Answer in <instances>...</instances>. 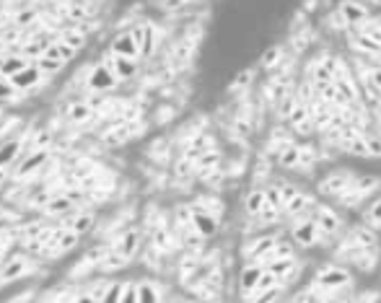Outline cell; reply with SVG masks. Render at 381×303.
Masks as SVG:
<instances>
[{
  "label": "cell",
  "mask_w": 381,
  "mask_h": 303,
  "mask_svg": "<svg viewBox=\"0 0 381 303\" xmlns=\"http://www.w3.org/2000/svg\"><path fill=\"white\" fill-rule=\"evenodd\" d=\"M36 19H39V13H36L34 8H27V10H21L16 19H13V26H16V29H27L29 24H34Z\"/></svg>",
  "instance_id": "f6af8a7d"
},
{
  "label": "cell",
  "mask_w": 381,
  "mask_h": 303,
  "mask_svg": "<svg viewBox=\"0 0 381 303\" xmlns=\"http://www.w3.org/2000/svg\"><path fill=\"white\" fill-rule=\"evenodd\" d=\"M218 166V153H213V150H205L202 156L195 158V171L197 174H208L210 169H216Z\"/></svg>",
  "instance_id": "e575fe53"
},
{
  "label": "cell",
  "mask_w": 381,
  "mask_h": 303,
  "mask_svg": "<svg viewBox=\"0 0 381 303\" xmlns=\"http://www.w3.org/2000/svg\"><path fill=\"white\" fill-rule=\"evenodd\" d=\"M311 215H314V221H317V226L322 228V233H324L327 239H332V236H337L343 231V218L337 215V210L327 208V205H317L311 210Z\"/></svg>",
  "instance_id": "30bf717a"
},
{
  "label": "cell",
  "mask_w": 381,
  "mask_h": 303,
  "mask_svg": "<svg viewBox=\"0 0 381 303\" xmlns=\"http://www.w3.org/2000/svg\"><path fill=\"white\" fill-rule=\"evenodd\" d=\"M8 179V169H0V189H3V184Z\"/></svg>",
  "instance_id": "db71d44e"
},
{
  "label": "cell",
  "mask_w": 381,
  "mask_h": 303,
  "mask_svg": "<svg viewBox=\"0 0 381 303\" xmlns=\"http://www.w3.org/2000/svg\"><path fill=\"white\" fill-rule=\"evenodd\" d=\"M373 247H376V228H371V226L350 228L343 241L345 251H350V249H373Z\"/></svg>",
  "instance_id": "9a60e30c"
},
{
  "label": "cell",
  "mask_w": 381,
  "mask_h": 303,
  "mask_svg": "<svg viewBox=\"0 0 381 303\" xmlns=\"http://www.w3.org/2000/svg\"><path fill=\"white\" fill-rule=\"evenodd\" d=\"M379 184H381L379 176H355V182L337 197V202H340L343 208H358L363 200H368V197L379 189Z\"/></svg>",
  "instance_id": "3957f363"
},
{
  "label": "cell",
  "mask_w": 381,
  "mask_h": 303,
  "mask_svg": "<svg viewBox=\"0 0 381 303\" xmlns=\"http://www.w3.org/2000/svg\"><path fill=\"white\" fill-rule=\"evenodd\" d=\"M366 146H368V156L381 158V132H368L366 135Z\"/></svg>",
  "instance_id": "7dc6e473"
},
{
  "label": "cell",
  "mask_w": 381,
  "mask_h": 303,
  "mask_svg": "<svg viewBox=\"0 0 381 303\" xmlns=\"http://www.w3.org/2000/svg\"><path fill=\"white\" fill-rule=\"evenodd\" d=\"M376 3H381V0H376Z\"/></svg>",
  "instance_id": "9f6ffc18"
},
{
  "label": "cell",
  "mask_w": 381,
  "mask_h": 303,
  "mask_svg": "<svg viewBox=\"0 0 381 303\" xmlns=\"http://www.w3.org/2000/svg\"><path fill=\"white\" fill-rule=\"evenodd\" d=\"M133 130H135V125L122 120V127H114L112 132H107V143H125V140L133 135Z\"/></svg>",
  "instance_id": "74e56055"
},
{
  "label": "cell",
  "mask_w": 381,
  "mask_h": 303,
  "mask_svg": "<svg viewBox=\"0 0 381 303\" xmlns=\"http://www.w3.org/2000/svg\"><path fill=\"white\" fill-rule=\"evenodd\" d=\"M112 249L130 262V259L137 254V249H140V231H135V228L125 231L122 236H117V241H114V247H112Z\"/></svg>",
  "instance_id": "ffe728a7"
},
{
  "label": "cell",
  "mask_w": 381,
  "mask_h": 303,
  "mask_svg": "<svg viewBox=\"0 0 381 303\" xmlns=\"http://www.w3.org/2000/svg\"><path fill=\"white\" fill-rule=\"evenodd\" d=\"M31 272V259L24 254H10L8 259H3L0 265V285H8L13 280H21L24 275Z\"/></svg>",
  "instance_id": "9c48e42d"
},
{
  "label": "cell",
  "mask_w": 381,
  "mask_h": 303,
  "mask_svg": "<svg viewBox=\"0 0 381 303\" xmlns=\"http://www.w3.org/2000/svg\"><path fill=\"white\" fill-rule=\"evenodd\" d=\"M249 78H252V70H244V73L239 75V81H236L234 86H231V88H234V91H239V88H244L246 83H249Z\"/></svg>",
  "instance_id": "816d5d0a"
},
{
  "label": "cell",
  "mask_w": 381,
  "mask_h": 303,
  "mask_svg": "<svg viewBox=\"0 0 381 303\" xmlns=\"http://www.w3.org/2000/svg\"><path fill=\"white\" fill-rule=\"evenodd\" d=\"M317 208V202H314V197L306 192H296L293 197H290L285 205H283V215H288L290 221H296V218H304V215H311V210Z\"/></svg>",
  "instance_id": "2e32d148"
},
{
  "label": "cell",
  "mask_w": 381,
  "mask_h": 303,
  "mask_svg": "<svg viewBox=\"0 0 381 303\" xmlns=\"http://www.w3.org/2000/svg\"><path fill=\"white\" fill-rule=\"evenodd\" d=\"M345 259H348L350 265L361 267L363 272H371L373 265H376V259H379V251H376V247L373 249H350V251H345Z\"/></svg>",
  "instance_id": "cb8c5ba5"
},
{
  "label": "cell",
  "mask_w": 381,
  "mask_h": 303,
  "mask_svg": "<svg viewBox=\"0 0 381 303\" xmlns=\"http://www.w3.org/2000/svg\"><path fill=\"white\" fill-rule=\"evenodd\" d=\"M366 88L371 91V96L381 99V68H373V70L366 73Z\"/></svg>",
  "instance_id": "f35d334b"
},
{
  "label": "cell",
  "mask_w": 381,
  "mask_h": 303,
  "mask_svg": "<svg viewBox=\"0 0 381 303\" xmlns=\"http://www.w3.org/2000/svg\"><path fill=\"white\" fill-rule=\"evenodd\" d=\"M94 117V104L91 101H73L68 107V120L73 125H86Z\"/></svg>",
  "instance_id": "83f0119b"
},
{
  "label": "cell",
  "mask_w": 381,
  "mask_h": 303,
  "mask_svg": "<svg viewBox=\"0 0 381 303\" xmlns=\"http://www.w3.org/2000/svg\"><path fill=\"white\" fill-rule=\"evenodd\" d=\"M353 285V272L348 267L340 265H324L314 275V288L317 290H329V293H337L343 288H350Z\"/></svg>",
  "instance_id": "7a4b0ae2"
},
{
  "label": "cell",
  "mask_w": 381,
  "mask_h": 303,
  "mask_svg": "<svg viewBox=\"0 0 381 303\" xmlns=\"http://www.w3.org/2000/svg\"><path fill=\"white\" fill-rule=\"evenodd\" d=\"M264 265L262 262H249V265L241 270V277H239V283H241V290L244 293H252V290H257L260 288V283H262L264 277Z\"/></svg>",
  "instance_id": "44dd1931"
},
{
  "label": "cell",
  "mask_w": 381,
  "mask_h": 303,
  "mask_svg": "<svg viewBox=\"0 0 381 303\" xmlns=\"http://www.w3.org/2000/svg\"><path fill=\"white\" fill-rule=\"evenodd\" d=\"M27 65H29V57L27 55H6V57H0V75H3V78H10L13 73L24 70Z\"/></svg>",
  "instance_id": "f1b7e54d"
},
{
  "label": "cell",
  "mask_w": 381,
  "mask_h": 303,
  "mask_svg": "<svg viewBox=\"0 0 381 303\" xmlns=\"http://www.w3.org/2000/svg\"><path fill=\"white\" fill-rule=\"evenodd\" d=\"M75 52L78 49H73L70 45H65L63 39H57V42H52V45L47 47V57H54V60H60V63H70L73 57H75Z\"/></svg>",
  "instance_id": "1f68e13d"
},
{
  "label": "cell",
  "mask_w": 381,
  "mask_h": 303,
  "mask_svg": "<svg viewBox=\"0 0 381 303\" xmlns=\"http://www.w3.org/2000/svg\"><path fill=\"white\" fill-rule=\"evenodd\" d=\"M60 39H63L65 45H70L73 49H83L86 47V34H83L81 29H68V31L60 34Z\"/></svg>",
  "instance_id": "8d00e7d4"
},
{
  "label": "cell",
  "mask_w": 381,
  "mask_h": 303,
  "mask_svg": "<svg viewBox=\"0 0 381 303\" xmlns=\"http://www.w3.org/2000/svg\"><path fill=\"white\" fill-rule=\"evenodd\" d=\"M94 223H96V218H94V212L91 210H78V212H70V215H65L63 218V228H70L75 231V233H89L91 228H94Z\"/></svg>",
  "instance_id": "7402d4cb"
},
{
  "label": "cell",
  "mask_w": 381,
  "mask_h": 303,
  "mask_svg": "<svg viewBox=\"0 0 381 303\" xmlns=\"http://www.w3.org/2000/svg\"><path fill=\"white\" fill-rule=\"evenodd\" d=\"M267 270H270L272 275H278L285 283L290 275H293V270H296V262H293V257H285V259H272V262H267Z\"/></svg>",
  "instance_id": "d6a6232c"
},
{
  "label": "cell",
  "mask_w": 381,
  "mask_h": 303,
  "mask_svg": "<svg viewBox=\"0 0 381 303\" xmlns=\"http://www.w3.org/2000/svg\"><path fill=\"white\" fill-rule=\"evenodd\" d=\"M355 182V174L348 171V169H337L332 174H327L322 182H319V194H327V197H340V194Z\"/></svg>",
  "instance_id": "52a82bcc"
},
{
  "label": "cell",
  "mask_w": 381,
  "mask_h": 303,
  "mask_svg": "<svg viewBox=\"0 0 381 303\" xmlns=\"http://www.w3.org/2000/svg\"><path fill=\"white\" fill-rule=\"evenodd\" d=\"M109 52H114V55L133 57V60H137V55H140V47H137L135 37H133L130 31H125V34H119V37H114V42H112V49H109Z\"/></svg>",
  "instance_id": "4316f807"
},
{
  "label": "cell",
  "mask_w": 381,
  "mask_h": 303,
  "mask_svg": "<svg viewBox=\"0 0 381 303\" xmlns=\"http://www.w3.org/2000/svg\"><path fill=\"white\" fill-rule=\"evenodd\" d=\"M350 47L358 49V52H366V55H381L379 42L373 37H368V34H363V31H358L355 37H350Z\"/></svg>",
  "instance_id": "f546056e"
},
{
  "label": "cell",
  "mask_w": 381,
  "mask_h": 303,
  "mask_svg": "<svg viewBox=\"0 0 381 303\" xmlns=\"http://www.w3.org/2000/svg\"><path fill=\"white\" fill-rule=\"evenodd\" d=\"M50 140H52L50 130H39V132H34V148H50Z\"/></svg>",
  "instance_id": "f907efd6"
},
{
  "label": "cell",
  "mask_w": 381,
  "mask_h": 303,
  "mask_svg": "<svg viewBox=\"0 0 381 303\" xmlns=\"http://www.w3.org/2000/svg\"><path fill=\"white\" fill-rule=\"evenodd\" d=\"M154 247H156V249H163V251H166V249H172V247H174L172 233H169L166 228H158V231L154 233Z\"/></svg>",
  "instance_id": "bcb514c9"
},
{
  "label": "cell",
  "mask_w": 381,
  "mask_h": 303,
  "mask_svg": "<svg viewBox=\"0 0 381 303\" xmlns=\"http://www.w3.org/2000/svg\"><path fill=\"white\" fill-rule=\"evenodd\" d=\"M311 161H314V150L308 146H296V143H288L275 156V164L281 166V169H304Z\"/></svg>",
  "instance_id": "5b68a950"
},
{
  "label": "cell",
  "mask_w": 381,
  "mask_h": 303,
  "mask_svg": "<svg viewBox=\"0 0 381 303\" xmlns=\"http://www.w3.org/2000/svg\"><path fill=\"white\" fill-rule=\"evenodd\" d=\"M10 247V231L8 228H0V254H3V249Z\"/></svg>",
  "instance_id": "f5cc1de1"
},
{
  "label": "cell",
  "mask_w": 381,
  "mask_h": 303,
  "mask_svg": "<svg viewBox=\"0 0 381 303\" xmlns=\"http://www.w3.org/2000/svg\"><path fill=\"white\" fill-rule=\"evenodd\" d=\"M281 60H283V47H270V49H264V55H262V68L272 70Z\"/></svg>",
  "instance_id": "b9f144b4"
},
{
  "label": "cell",
  "mask_w": 381,
  "mask_h": 303,
  "mask_svg": "<svg viewBox=\"0 0 381 303\" xmlns=\"http://www.w3.org/2000/svg\"><path fill=\"white\" fill-rule=\"evenodd\" d=\"M45 70L39 68V65H27L24 70H18V73H13L8 78L13 86H16L18 91L24 93V91H29V88H34V86H39L42 83V78H45Z\"/></svg>",
  "instance_id": "d6986e66"
},
{
  "label": "cell",
  "mask_w": 381,
  "mask_h": 303,
  "mask_svg": "<svg viewBox=\"0 0 381 303\" xmlns=\"http://www.w3.org/2000/svg\"><path fill=\"white\" fill-rule=\"evenodd\" d=\"M68 16H70L73 21H83V19H89V8L81 6V3H73L70 8H68Z\"/></svg>",
  "instance_id": "c3c4849f"
},
{
  "label": "cell",
  "mask_w": 381,
  "mask_h": 303,
  "mask_svg": "<svg viewBox=\"0 0 381 303\" xmlns=\"http://www.w3.org/2000/svg\"><path fill=\"white\" fill-rule=\"evenodd\" d=\"M107 65L114 70V75H117L119 81H127V78H133V75L137 73V60H133V57H122V55L109 52Z\"/></svg>",
  "instance_id": "603a6c76"
},
{
  "label": "cell",
  "mask_w": 381,
  "mask_h": 303,
  "mask_svg": "<svg viewBox=\"0 0 381 303\" xmlns=\"http://www.w3.org/2000/svg\"><path fill=\"white\" fill-rule=\"evenodd\" d=\"M244 210L249 218H254V221H260V223H272V221H278L283 215V210H278L275 205L270 202V197H267V189H252V192L246 194V200H244Z\"/></svg>",
  "instance_id": "6da1fadb"
},
{
  "label": "cell",
  "mask_w": 381,
  "mask_h": 303,
  "mask_svg": "<svg viewBox=\"0 0 381 303\" xmlns=\"http://www.w3.org/2000/svg\"><path fill=\"white\" fill-rule=\"evenodd\" d=\"M73 210H75V200H73L70 194H54L45 205V212L52 215V218H65V215H70Z\"/></svg>",
  "instance_id": "d4e9b609"
},
{
  "label": "cell",
  "mask_w": 381,
  "mask_h": 303,
  "mask_svg": "<svg viewBox=\"0 0 381 303\" xmlns=\"http://www.w3.org/2000/svg\"><path fill=\"white\" fill-rule=\"evenodd\" d=\"M285 122H288V127L296 132V135H311L314 132V120H311V109H308V104L304 99H296V104H293V109L288 111V117H285Z\"/></svg>",
  "instance_id": "8992f818"
},
{
  "label": "cell",
  "mask_w": 381,
  "mask_h": 303,
  "mask_svg": "<svg viewBox=\"0 0 381 303\" xmlns=\"http://www.w3.org/2000/svg\"><path fill=\"white\" fill-rule=\"evenodd\" d=\"M290 236L293 241L304 249H311V247H319V244H324L327 236L322 233V228L317 226L314 221V215H304V218H296L293 226H290Z\"/></svg>",
  "instance_id": "277c9868"
},
{
  "label": "cell",
  "mask_w": 381,
  "mask_h": 303,
  "mask_svg": "<svg viewBox=\"0 0 381 303\" xmlns=\"http://www.w3.org/2000/svg\"><path fill=\"white\" fill-rule=\"evenodd\" d=\"M18 88L8 78H0V101H18Z\"/></svg>",
  "instance_id": "7bdbcfd3"
},
{
  "label": "cell",
  "mask_w": 381,
  "mask_h": 303,
  "mask_svg": "<svg viewBox=\"0 0 381 303\" xmlns=\"http://www.w3.org/2000/svg\"><path fill=\"white\" fill-rule=\"evenodd\" d=\"M47 158H50V148H31V153H29L27 158H18L16 169H13V176H16L18 182L34 176L36 171L47 164Z\"/></svg>",
  "instance_id": "ba28073f"
},
{
  "label": "cell",
  "mask_w": 381,
  "mask_h": 303,
  "mask_svg": "<svg viewBox=\"0 0 381 303\" xmlns=\"http://www.w3.org/2000/svg\"><path fill=\"white\" fill-rule=\"evenodd\" d=\"M192 226H195V233H197V236L208 239V236H213L218 231V215L195 205V208H192Z\"/></svg>",
  "instance_id": "ac0fdd59"
},
{
  "label": "cell",
  "mask_w": 381,
  "mask_h": 303,
  "mask_svg": "<svg viewBox=\"0 0 381 303\" xmlns=\"http://www.w3.org/2000/svg\"><path fill=\"white\" fill-rule=\"evenodd\" d=\"M174 174L179 176V179H187V176L195 174V158L184 156L177 161V166H174Z\"/></svg>",
  "instance_id": "60d3db41"
},
{
  "label": "cell",
  "mask_w": 381,
  "mask_h": 303,
  "mask_svg": "<svg viewBox=\"0 0 381 303\" xmlns=\"http://www.w3.org/2000/svg\"><path fill=\"white\" fill-rule=\"evenodd\" d=\"M54 39L50 37V34H39V37H31L27 42V45H24V52H21V55H27V57H42L47 52V47L52 45Z\"/></svg>",
  "instance_id": "4dcf8cb0"
},
{
  "label": "cell",
  "mask_w": 381,
  "mask_h": 303,
  "mask_svg": "<svg viewBox=\"0 0 381 303\" xmlns=\"http://www.w3.org/2000/svg\"><path fill=\"white\" fill-rule=\"evenodd\" d=\"M117 83H119V78L114 75V70H112L107 63L94 65V68L89 70V88L91 91H96V93L112 91Z\"/></svg>",
  "instance_id": "8fae6325"
},
{
  "label": "cell",
  "mask_w": 381,
  "mask_h": 303,
  "mask_svg": "<svg viewBox=\"0 0 381 303\" xmlns=\"http://www.w3.org/2000/svg\"><path fill=\"white\" fill-rule=\"evenodd\" d=\"M36 65H39V68H42L45 73H60L65 63H60V60H54V57L42 55V57H36Z\"/></svg>",
  "instance_id": "ee69618b"
},
{
  "label": "cell",
  "mask_w": 381,
  "mask_h": 303,
  "mask_svg": "<svg viewBox=\"0 0 381 303\" xmlns=\"http://www.w3.org/2000/svg\"><path fill=\"white\" fill-rule=\"evenodd\" d=\"M21 148H24V138H10L0 140V169H10L21 156Z\"/></svg>",
  "instance_id": "484cf974"
},
{
  "label": "cell",
  "mask_w": 381,
  "mask_h": 303,
  "mask_svg": "<svg viewBox=\"0 0 381 303\" xmlns=\"http://www.w3.org/2000/svg\"><path fill=\"white\" fill-rule=\"evenodd\" d=\"M0 265H3V254H0Z\"/></svg>",
  "instance_id": "11a10c76"
},
{
  "label": "cell",
  "mask_w": 381,
  "mask_h": 303,
  "mask_svg": "<svg viewBox=\"0 0 381 303\" xmlns=\"http://www.w3.org/2000/svg\"><path fill=\"white\" fill-rule=\"evenodd\" d=\"M154 47H156V26L154 24H145V37H143V47H140V57L151 55Z\"/></svg>",
  "instance_id": "ab89813d"
},
{
  "label": "cell",
  "mask_w": 381,
  "mask_h": 303,
  "mask_svg": "<svg viewBox=\"0 0 381 303\" xmlns=\"http://www.w3.org/2000/svg\"><path fill=\"white\" fill-rule=\"evenodd\" d=\"M363 223L376 231H381V194L379 197H373L371 205L366 208V212H363Z\"/></svg>",
  "instance_id": "836d02e7"
},
{
  "label": "cell",
  "mask_w": 381,
  "mask_h": 303,
  "mask_svg": "<svg viewBox=\"0 0 381 303\" xmlns=\"http://www.w3.org/2000/svg\"><path fill=\"white\" fill-rule=\"evenodd\" d=\"M78 241H81V233H75V231L63 228V226H60V228L52 233L50 244H47V254L60 257V254H65V251H70V249L78 247Z\"/></svg>",
  "instance_id": "5bb4252c"
},
{
  "label": "cell",
  "mask_w": 381,
  "mask_h": 303,
  "mask_svg": "<svg viewBox=\"0 0 381 303\" xmlns=\"http://www.w3.org/2000/svg\"><path fill=\"white\" fill-rule=\"evenodd\" d=\"M161 295L156 283H137V301H161Z\"/></svg>",
  "instance_id": "d590c367"
},
{
  "label": "cell",
  "mask_w": 381,
  "mask_h": 303,
  "mask_svg": "<svg viewBox=\"0 0 381 303\" xmlns=\"http://www.w3.org/2000/svg\"><path fill=\"white\" fill-rule=\"evenodd\" d=\"M337 65H340L337 57L324 55L322 60L311 63V68H308V81L311 83H332L335 81V73H337Z\"/></svg>",
  "instance_id": "e0dca14e"
},
{
  "label": "cell",
  "mask_w": 381,
  "mask_h": 303,
  "mask_svg": "<svg viewBox=\"0 0 381 303\" xmlns=\"http://www.w3.org/2000/svg\"><path fill=\"white\" fill-rule=\"evenodd\" d=\"M278 241L275 236H260V239H252L249 244L244 247V257L246 262H267L270 259V254L275 251V247H278Z\"/></svg>",
  "instance_id": "4fadbf2b"
},
{
  "label": "cell",
  "mask_w": 381,
  "mask_h": 303,
  "mask_svg": "<svg viewBox=\"0 0 381 303\" xmlns=\"http://www.w3.org/2000/svg\"><path fill=\"white\" fill-rule=\"evenodd\" d=\"M337 16H340V21H343L345 26H363L366 21H371V13H368V8L363 6V3H358V0H345L343 6H340V10H337Z\"/></svg>",
  "instance_id": "7c38bea8"
},
{
  "label": "cell",
  "mask_w": 381,
  "mask_h": 303,
  "mask_svg": "<svg viewBox=\"0 0 381 303\" xmlns=\"http://www.w3.org/2000/svg\"><path fill=\"white\" fill-rule=\"evenodd\" d=\"M13 125H18V117H10V114H6V117H0V140H3L6 135H8Z\"/></svg>",
  "instance_id": "681fc988"
}]
</instances>
